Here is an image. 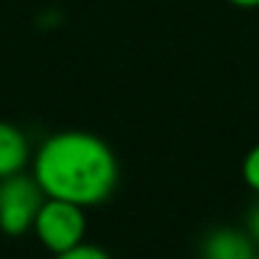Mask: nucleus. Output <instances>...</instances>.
Returning a JSON list of instances; mask_svg holds the SVG:
<instances>
[{
	"mask_svg": "<svg viewBox=\"0 0 259 259\" xmlns=\"http://www.w3.org/2000/svg\"><path fill=\"white\" fill-rule=\"evenodd\" d=\"M256 242L240 229H212L201 242V259H253Z\"/></svg>",
	"mask_w": 259,
	"mask_h": 259,
	"instance_id": "20e7f679",
	"label": "nucleus"
},
{
	"mask_svg": "<svg viewBox=\"0 0 259 259\" xmlns=\"http://www.w3.org/2000/svg\"><path fill=\"white\" fill-rule=\"evenodd\" d=\"M237 9H259V0H229Z\"/></svg>",
	"mask_w": 259,
	"mask_h": 259,
	"instance_id": "1a4fd4ad",
	"label": "nucleus"
},
{
	"mask_svg": "<svg viewBox=\"0 0 259 259\" xmlns=\"http://www.w3.org/2000/svg\"><path fill=\"white\" fill-rule=\"evenodd\" d=\"M31 176L45 198H59L87 209L112 198L120 181V164L106 140L70 128L51 134L36 148Z\"/></svg>",
	"mask_w": 259,
	"mask_h": 259,
	"instance_id": "f257e3e1",
	"label": "nucleus"
},
{
	"mask_svg": "<svg viewBox=\"0 0 259 259\" xmlns=\"http://www.w3.org/2000/svg\"><path fill=\"white\" fill-rule=\"evenodd\" d=\"M31 145L23 128H17L9 120H0V179L25 173L31 164Z\"/></svg>",
	"mask_w": 259,
	"mask_h": 259,
	"instance_id": "39448f33",
	"label": "nucleus"
},
{
	"mask_svg": "<svg viewBox=\"0 0 259 259\" xmlns=\"http://www.w3.org/2000/svg\"><path fill=\"white\" fill-rule=\"evenodd\" d=\"M34 234L48 251L56 256L70 248L81 245L87 237V214L84 206L59 198H45L34 220Z\"/></svg>",
	"mask_w": 259,
	"mask_h": 259,
	"instance_id": "f03ea898",
	"label": "nucleus"
},
{
	"mask_svg": "<svg viewBox=\"0 0 259 259\" xmlns=\"http://www.w3.org/2000/svg\"><path fill=\"white\" fill-rule=\"evenodd\" d=\"M53 259H112V256H109L103 248L90 245V242H81V245L70 248V251H64V253H56Z\"/></svg>",
	"mask_w": 259,
	"mask_h": 259,
	"instance_id": "0eeeda50",
	"label": "nucleus"
},
{
	"mask_svg": "<svg viewBox=\"0 0 259 259\" xmlns=\"http://www.w3.org/2000/svg\"><path fill=\"white\" fill-rule=\"evenodd\" d=\"M242 179H245V184L259 195V142L245 153V159H242Z\"/></svg>",
	"mask_w": 259,
	"mask_h": 259,
	"instance_id": "423d86ee",
	"label": "nucleus"
},
{
	"mask_svg": "<svg viewBox=\"0 0 259 259\" xmlns=\"http://www.w3.org/2000/svg\"><path fill=\"white\" fill-rule=\"evenodd\" d=\"M245 231H248V237H251V240L259 245V201L253 203L251 209H248V218H245Z\"/></svg>",
	"mask_w": 259,
	"mask_h": 259,
	"instance_id": "6e6552de",
	"label": "nucleus"
},
{
	"mask_svg": "<svg viewBox=\"0 0 259 259\" xmlns=\"http://www.w3.org/2000/svg\"><path fill=\"white\" fill-rule=\"evenodd\" d=\"M45 203V192L34 176H9L0 179V231L9 237H20L34 231V220Z\"/></svg>",
	"mask_w": 259,
	"mask_h": 259,
	"instance_id": "7ed1b4c3",
	"label": "nucleus"
}]
</instances>
